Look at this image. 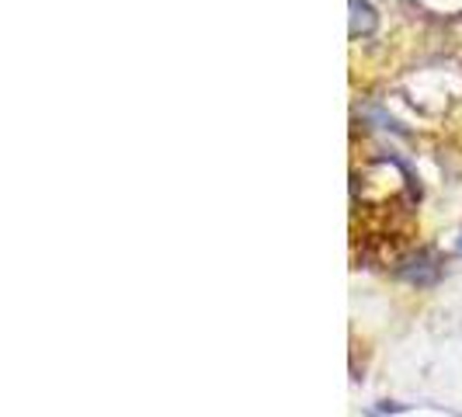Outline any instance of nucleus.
<instances>
[{
  "mask_svg": "<svg viewBox=\"0 0 462 417\" xmlns=\"http://www.w3.org/2000/svg\"><path fill=\"white\" fill-rule=\"evenodd\" d=\"M347 4H351V35H355V39H358V35H372L375 24H379L375 7H372L369 0H347Z\"/></svg>",
  "mask_w": 462,
  "mask_h": 417,
  "instance_id": "obj_1",
  "label": "nucleus"
},
{
  "mask_svg": "<svg viewBox=\"0 0 462 417\" xmlns=\"http://www.w3.org/2000/svg\"><path fill=\"white\" fill-rule=\"evenodd\" d=\"M414 264H417V268H411V264H407V268H400V278H407V282H417V285H431V282L439 278V264H431V257L420 255Z\"/></svg>",
  "mask_w": 462,
  "mask_h": 417,
  "instance_id": "obj_2",
  "label": "nucleus"
},
{
  "mask_svg": "<svg viewBox=\"0 0 462 417\" xmlns=\"http://www.w3.org/2000/svg\"><path fill=\"white\" fill-rule=\"evenodd\" d=\"M459 255H462V236H459Z\"/></svg>",
  "mask_w": 462,
  "mask_h": 417,
  "instance_id": "obj_3",
  "label": "nucleus"
}]
</instances>
